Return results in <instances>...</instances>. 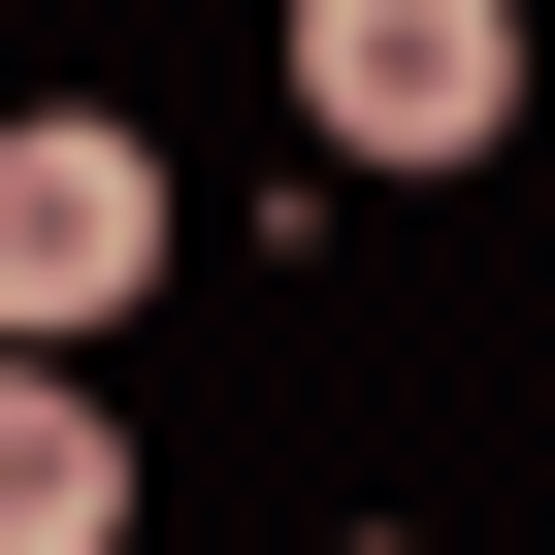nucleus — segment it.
<instances>
[{
  "instance_id": "f257e3e1",
  "label": "nucleus",
  "mask_w": 555,
  "mask_h": 555,
  "mask_svg": "<svg viewBox=\"0 0 555 555\" xmlns=\"http://www.w3.org/2000/svg\"><path fill=\"white\" fill-rule=\"evenodd\" d=\"M295 99H327V164H490L522 131V0H295Z\"/></svg>"
},
{
  "instance_id": "f03ea898",
  "label": "nucleus",
  "mask_w": 555,
  "mask_h": 555,
  "mask_svg": "<svg viewBox=\"0 0 555 555\" xmlns=\"http://www.w3.org/2000/svg\"><path fill=\"white\" fill-rule=\"evenodd\" d=\"M131 261H164V164H131L99 99H66V131H0V327H34V360H66V327L131 295Z\"/></svg>"
},
{
  "instance_id": "7ed1b4c3",
  "label": "nucleus",
  "mask_w": 555,
  "mask_h": 555,
  "mask_svg": "<svg viewBox=\"0 0 555 555\" xmlns=\"http://www.w3.org/2000/svg\"><path fill=\"white\" fill-rule=\"evenodd\" d=\"M0 555H131V457H99L66 360H34V425H0Z\"/></svg>"
}]
</instances>
